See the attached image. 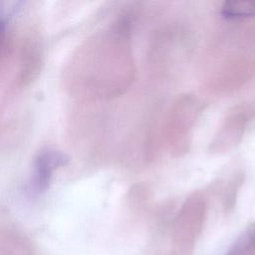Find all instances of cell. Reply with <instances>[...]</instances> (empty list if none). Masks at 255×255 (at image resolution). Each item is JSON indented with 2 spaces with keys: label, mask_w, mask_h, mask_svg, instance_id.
<instances>
[{
  "label": "cell",
  "mask_w": 255,
  "mask_h": 255,
  "mask_svg": "<svg viewBox=\"0 0 255 255\" xmlns=\"http://www.w3.org/2000/svg\"><path fill=\"white\" fill-rule=\"evenodd\" d=\"M226 255H255V227L246 231Z\"/></svg>",
  "instance_id": "3957f363"
},
{
  "label": "cell",
  "mask_w": 255,
  "mask_h": 255,
  "mask_svg": "<svg viewBox=\"0 0 255 255\" xmlns=\"http://www.w3.org/2000/svg\"><path fill=\"white\" fill-rule=\"evenodd\" d=\"M4 10H0V51L5 45L8 32V18Z\"/></svg>",
  "instance_id": "277c9868"
},
{
  "label": "cell",
  "mask_w": 255,
  "mask_h": 255,
  "mask_svg": "<svg viewBox=\"0 0 255 255\" xmlns=\"http://www.w3.org/2000/svg\"><path fill=\"white\" fill-rule=\"evenodd\" d=\"M222 14L229 19L247 18L255 15V1H228L222 7Z\"/></svg>",
  "instance_id": "7a4b0ae2"
},
{
  "label": "cell",
  "mask_w": 255,
  "mask_h": 255,
  "mask_svg": "<svg viewBox=\"0 0 255 255\" xmlns=\"http://www.w3.org/2000/svg\"><path fill=\"white\" fill-rule=\"evenodd\" d=\"M61 164H63V157L60 155V153L53 150L42 152L37 158L34 166L31 181L32 189L37 192L45 189L55 169Z\"/></svg>",
  "instance_id": "6da1fadb"
}]
</instances>
